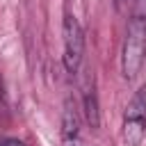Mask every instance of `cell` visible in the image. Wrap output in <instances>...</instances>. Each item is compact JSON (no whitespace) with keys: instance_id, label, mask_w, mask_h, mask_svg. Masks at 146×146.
<instances>
[{"instance_id":"cell-1","label":"cell","mask_w":146,"mask_h":146,"mask_svg":"<svg viewBox=\"0 0 146 146\" xmlns=\"http://www.w3.org/2000/svg\"><path fill=\"white\" fill-rule=\"evenodd\" d=\"M144 57H146V0H132L130 21L125 27L121 50V71L128 80H132L141 71Z\"/></svg>"},{"instance_id":"cell-2","label":"cell","mask_w":146,"mask_h":146,"mask_svg":"<svg viewBox=\"0 0 146 146\" xmlns=\"http://www.w3.org/2000/svg\"><path fill=\"white\" fill-rule=\"evenodd\" d=\"M121 135L128 144H139L146 135V84L135 91L130 98L125 112H123V125Z\"/></svg>"},{"instance_id":"cell-3","label":"cell","mask_w":146,"mask_h":146,"mask_svg":"<svg viewBox=\"0 0 146 146\" xmlns=\"http://www.w3.org/2000/svg\"><path fill=\"white\" fill-rule=\"evenodd\" d=\"M62 34H64V68L68 73H78L84 57V34L73 14L64 16Z\"/></svg>"},{"instance_id":"cell-4","label":"cell","mask_w":146,"mask_h":146,"mask_svg":"<svg viewBox=\"0 0 146 146\" xmlns=\"http://www.w3.org/2000/svg\"><path fill=\"white\" fill-rule=\"evenodd\" d=\"M62 146H82L80 139V119L71 100L64 105V116H62Z\"/></svg>"},{"instance_id":"cell-5","label":"cell","mask_w":146,"mask_h":146,"mask_svg":"<svg viewBox=\"0 0 146 146\" xmlns=\"http://www.w3.org/2000/svg\"><path fill=\"white\" fill-rule=\"evenodd\" d=\"M84 116H87V123L91 128H98L100 119H98V100H96V89H94V80H89L84 84Z\"/></svg>"},{"instance_id":"cell-6","label":"cell","mask_w":146,"mask_h":146,"mask_svg":"<svg viewBox=\"0 0 146 146\" xmlns=\"http://www.w3.org/2000/svg\"><path fill=\"white\" fill-rule=\"evenodd\" d=\"M0 146H25L21 139H14V137H5V139H0Z\"/></svg>"},{"instance_id":"cell-7","label":"cell","mask_w":146,"mask_h":146,"mask_svg":"<svg viewBox=\"0 0 146 146\" xmlns=\"http://www.w3.org/2000/svg\"><path fill=\"white\" fill-rule=\"evenodd\" d=\"M0 107L7 110V100H5V82H2V75H0Z\"/></svg>"},{"instance_id":"cell-8","label":"cell","mask_w":146,"mask_h":146,"mask_svg":"<svg viewBox=\"0 0 146 146\" xmlns=\"http://www.w3.org/2000/svg\"><path fill=\"white\" fill-rule=\"evenodd\" d=\"M123 2H125V0H114V5H116L119 9H121V5H123Z\"/></svg>"}]
</instances>
